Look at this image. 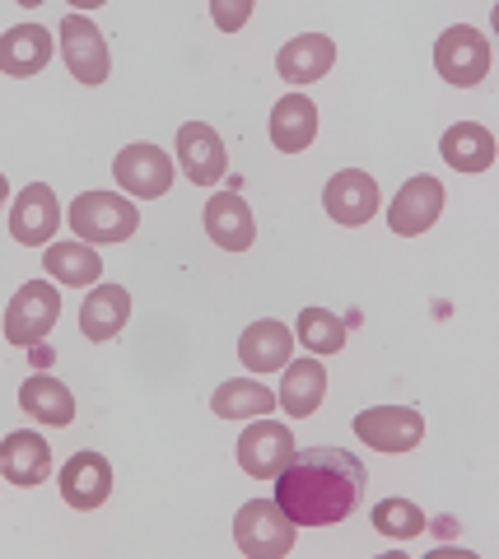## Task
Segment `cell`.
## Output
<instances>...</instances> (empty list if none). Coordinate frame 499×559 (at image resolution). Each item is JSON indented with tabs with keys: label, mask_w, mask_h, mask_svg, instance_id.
Here are the masks:
<instances>
[{
	"label": "cell",
	"mask_w": 499,
	"mask_h": 559,
	"mask_svg": "<svg viewBox=\"0 0 499 559\" xmlns=\"http://www.w3.org/2000/svg\"><path fill=\"white\" fill-rule=\"evenodd\" d=\"M369 471L346 448H304L275 476V503L295 527L346 522L365 499Z\"/></svg>",
	"instance_id": "1"
},
{
	"label": "cell",
	"mask_w": 499,
	"mask_h": 559,
	"mask_svg": "<svg viewBox=\"0 0 499 559\" xmlns=\"http://www.w3.org/2000/svg\"><path fill=\"white\" fill-rule=\"evenodd\" d=\"M71 238L80 242H127L135 229H141V210H135L127 197H112V191H84L71 205Z\"/></svg>",
	"instance_id": "2"
},
{
	"label": "cell",
	"mask_w": 499,
	"mask_h": 559,
	"mask_svg": "<svg viewBox=\"0 0 499 559\" xmlns=\"http://www.w3.org/2000/svg\"><path fill=\"white\" fill-rule=\"evenodd\" d=\"M490 66H495V57H490V43H486V33H480V28L453 24V28L439 33L435 70L453 84V90H476V84L490 75Z\"/></svg>",
	"instance_id": "3"
},
{
	"label": "cell",
	"mask_w": 499,
	"mask_h": 559,
	"mask_svg": "<svg viewBox=\"0 0 499 559\" xmlns=\"http://www.w3.org/2000/svg\"><path fill=\"white\" fill-rule=\"evenodd\" d=\"M234 540L248 559H281L295 550V522L281 513L275 499H252L234 518Z\"/></svg>",
	"instance_id": "4"
},
{
	"label": "cell",
	"mask_w": 499,
	"mask_h": 559,
	"mask_svg": "<svg viewBox=\"0 0 499 559\" xmlns=\"http://www.w3.org/2000/svg\"><path fill=\"white\" fill-rule=\"evenodd\" d=\"M61 318V299H57V285L51 280H28V285L14 289V299L5 308V341L10 345H43L47 331L57 326Z\"/></svg>",
	"instance_id": "5"
},
{
	"label": "cell",
	"mask_w": 499,
	"mask_h": 559,
	"mask_svg": "<svg viewBox=\"0 0 499 559\" xmlns=\"http://www.w3.org/2000/svg\"><path fill=\"white\" fill-rule=\"evenodd\" d=\"M61 61H66V70L80 80V84H103L108 80V66H112V57H108V43H103V33H98V24L94 20H84V14H66L61 20Z\"/></svg>",
	"instance_id": "6"
},
{
	"label": "cell",
	"mask_w": 499,
	"mask_h": 559,
	"mask_svg": "<svg viewBox=\"0 0 499 559\" xmlns=\"http://www.w3.org/2000/svg\"><path fill=\"white\" fill-rule=\"evenodd\" d=\"M289 457H295V433H289L281 419L257 415L252 429H243V439H238V466L257 480H275Z\"/></svg>",
	"instance_id": "7"
},
{
	"label": "cell",
	"mask_w": 499,
	"mask_h": 559,
	"mask_svg": "<svg viewBox=\"0 0 499 559\" xmlns=\"http://www.w3.org/2000/svg\"><path fill=\"white\" fill-rule=\"evenodd\" d=\"M355 433L373 452H411L425 439V419L416 406H373L355 415Z\"/></svg>",
	"instance_id": "8"
},
{
	"label": "cell",
	"mask_w": 499,
	"mask_h": 559,
	"mask_svg": "<svg viewBox=\"0 0 499 559\" xmlns=\"http://www.w3.org/2000/svg\"><path fill=\"white\" fill-rule=\"evenodd\" d=\"M112 173H117V182H122V191H131L135 201L164 197V191L174 187V178H178L174 159H168L159 145H145V140H141V145H127L122 154H117Z\"/></svg>",
	"instance_id": "9"
},
{
	"label": "cell",
	"mask_w": 499,
	"mask_h": 559,
	"mask_svg": "<svg viewBox=\"0 0 499 559\" xmlns=\"http://www.w3.org/2000/svg\"><path fill=\"white\" fill-rule=\"evenodd\" d=\"M178 164L187 173V182L197 187H215L229 168V154H225V140H219L215 127L205 121H182L178 127Z\"/></svg>",
	"instance_id": "10"
},
{
	"label": "cell",
	"mask_w": 499,
	"mask_h": 559,
	"mask_svg": "<svg viewBox=\"0 0 499 559\" xmlns=\"http://www.w3.org/2000/svg\"><path fill=\"white\" fill-rule=\"evenodd\" d=\"M61 229V205H57V191L47 182H28L20 197L10 205V234L14 242L24 248H38V242H51Z\"/></svg>",
	"instance_id": "11"
},
{
	"label": "cell",
	"mask_w": 499,
	"mask_h": 559,
	"mask_svg": "<svg viewBox=\"0 0 499 559\" xmlns=\"http://www.w3.org/2000/svg\"><path fill=\"white\" fill-rule=\"evenodd\" d=\"M439 215H443V182L429 178V173L411 178L397 191V201L388 205V224H392V234H402V238H416L425 229H435Z\"/></svg>",
	"instance_id": "12"
},
{
	"label": "cell",
	"mask_w": 499,
	"mask_h": 559,
	"mask_svg": "<svg viewBox=\"0 0 499 559\" xmlns=\"http://www.w3.org/2000/svg\"><path fill=\"white\" fill-rule=\"evenodd\" d=\"M322 205H326V215H332L336 224L359 229V224H369L373 210H378V182L369 178L365 168H341L336 178L322 187Z\"/></svg>",
	"instance_id": "13"
},
{
	"label": "cell",
	"mask_w": 499,
	"mask_h": 559,
	"mask_svg": "<svg viewBox=\"0 0 499 559\" xmlns=\"http://www.w3.org/2000/svg\"><path fill=\"white\" fill-rule=\"evenodd\" d=\"M51 476V448L38 429H14L0 439V480L33 489Z\"/></svg>",
	"instance_id": "14"
},
{
	"label": "cell",
	"mask_w": 499,
	"mask_h": 559,
	"mask_svg": "<svg viewBox=\"0 0 499 559\" xmlns=\"http://www.w3.org/2000/svg\"><path fill=\"white\" fill-rule=\"evenodd\" d=\"M112 495V462L103 452H75L71 462L61 466V499L71 509H98Z\"/></svg>",
	"instance_id": "15"
},
{
	"label": "cell",
	"mask_w": 499,
	"mask_h": 559,
	"mask_svg": "<svg viewBox=\"0 0 499 559\" xmlns=\"http://www.w3.org/2000/svg\"><path fill=\"white\" fill-rule=\"evenodd\" d=\"M289 355H295V331H289L285 322L262 318V322L243 326V336H238V359H243V369L257 373V378L285 369Z\"/></svg>",
	"instance_id": "16"
},
{
	"label": "cell",
	"mask_w": 499,
	"mask_h": 559,
	"mask_svg": "<svg viewBox=\"0 0 499 559\" xmlns=\"http://www.w3.org/2000/svg\"><path fill=\"white\" fill-rule=\"evenodd\" d=\"M336 66V43L326 38V33H299V38H289L281 47V57H275V70H281V80L289 84H313L322 80L326 70Z\"/></svg>",
	"instance_id": "17"
},
{
	"label": "cell",
	"mask_w": 499,
	"mask_h": 559,
	"mask_svg": "<svg viewBox=\"0 0 499 559\" xmlns=\"http://www.w3.org/2000/svg\"><path fill=\"white\" fill-rule=\"evenodd\" d=\"M205 234L211 242H219L225 252H243L252 248L257 238V219L243 197H234V191H219V197L205 201Z\"/></svg>",
	"instance_id": "18"
},
{
	"label": "cell",
	"mask_w": 499,
	"mask_h": 559,
	"mask_svg": "<svg viewBox=\"0 0 499 559\" xmlns=\"http://www.w3.org/2000/svg\"><path fill=\"white\" fill-rule=\"evenodd\" d=\"M51 61V33L43 24H14L10 33H0V70L14 80H28Z\"/></svg>",
	"instance_id": "19"
},
{
	"label": "cell",
	"mask_w": 499,
	"mask_h": 559,
	"mask_svg": "<svg viewBox=\"0 0 499 559\" xmlns=\"http://www.w3.org/2000/svg\"><path fill=\"white\" fill-rule=\"evenodd\" d=\"M318 135V108L308 94H285L281 103L271 108V145L281 154H299L313 145Z\"/></svg>",
	"instance_id": "20"
},
{
	"label": "cell",
	"mask_w": 499,
	"mask_h": 559,
	"mask_svg": "<svg viewBox=\"0 0 499 559\" xmlns=\"http://www.w3.org/2000/svg\"><path fill=\"white\" fill-rule=\"evenodd\" d=\"M131 318V294L122 285H98L90 299L80 304V331L90 341H117Z\"/></svg>",
	"instance_id": "21"
},
{
	"label": "cell",
	"mask_w": 499,
	"mask_h": 559,
	"mask_svg": "<svg viewBox=\"0 0 499 559\" xmlns=\"http://www.w3.org/2000/svg\"><path fill=\"white\" fill-rule=\"evenodd\" d=\"M439 154L458 173H490L495 168V131H486L480 121H458L443 131Z\"/></svg>",
	"instance_id": "22"
},
{
	"label": "cell",
	"mask_w": 499,
	"mask_h": 559,
	"mask_svg": "<svg viewBox=\"0 0 499 559\" xmlns=\"http://www.w3.org/2000/svg\"><path fill=\"white\" fill-rule=\"evenodd\" d=\"M326 396V369L322 359H299V364H285V382L275 392V406L295 419H308Z\"/></svg>",
	"instance_id": "23"
},
{
	"label": "cell",
	"mask_w": 499,
	"mask_h": 559,
	"mask_svg": "<svg viewBox=\"0 0 499 559\" xmlns=\"http://www.w3.org/2000/svg\"><path fill=\"white\" fill-rule=\"evenodd\" d=\"M20 406L28 419H38V425H51V429H61V425H71L75 419V396L61 388L57 378H47V373H33L24 388H20Z\"/></svg>",
	"instance_id": "24"
},
{
	"label": "cell",
	"mask_w": 499,
	"mask_h": 559,
	"mask_svg": "<svg viewBox=\"0 0 499 559\" xmlns=\"http://www.w3.org/2000/svg\"><path fill=\"white\" fill-rule=\"evenodd\" d=\"M211 411L219 419H257V415L275 411V392L266 388L262 378H229V382H219L215 388Z\"/></svg>",
	"instance_id": "25"
},
{
	"label": "cell",
	"mask_w": 499,
	"mask_h": 559,
	"mask_svg": "<svg viewBox=\"0 0 499 559\" xmlns=\"http://www.w3.org/2000/svg\"><path fill=\"white\" fill-rule=\"evenodd\" d=\"M43 271L51 280H61V285H94V280L103 275V261L98 252L90 248V242H51V248L43 252Z\"/></svg>",
	"instance_id": "26"
},
{
	"label": "cell",
	"mask_w": 499,
	"mask_h": 559,
	"mask_svg": "<svg viewBox=\"0 0 499 559\" xmlns=\"http://www.w3.org/2000/svg\"><path fill=\"white\" fill-rule=\"evenodd\" d=\"M295 331H299V345L308 355H341V345H346V326L326 308H304Z\"/></svg>",
	"instance_id": "27"
},
{
	"label": "cell",
	"mask_w": 499,
	"mask_h": 559,
	"mask_svg": "<svg viewBox=\"0 0 499 559\" xmlns=\"http://www.w3.org/2000/svg\"><path fill=\"white\" fill-rule=\"evenodd\" d=\"M373 532H383L388 540H416L425 532V513L411 499H383L373 503Z\"/></svg>",
	"instance_id": "28"
},
{
	"label": "cell",
	"mask_w": 499,
	"mask_h": 559,
	"mask_svg": "<svg viewBox=\"0 0 499 559\" xmlns=\"http://www.w3.org/2000/svg\"><path fill=\"white\" fill-rule=\"evenodd\" d=\"M211 14H215V24H219V28L234 33V28H243V20L252 14V0H238V5H225V0H215Z\"/></svg>",
	"instance_id": "29"
},
{
	"label": "cell",
	"mask_w": 499,
	"mask_h": 559,
	"mask_svg": "<svg viewBox=\"0 0 499 559\" xmlns=\"http://www.w3.org/2000/svg\"><path fill=\"white\" fill-rule=\"evenodd\" d=\"M28 359H33V364H51V349H47V345H33Z\"/></svg>",
	"instance_id": "30"
},
{
	"label": "cell",
	"mask_w": 499,
	"mask_h": 559,
	"mask_svg": "<svg viewBox=\"0 0 499 559\" xmlns=\"http://www.w3.org/2000/svg\"><path fill=\"white\" fill-rule=\"evenodd\" d=\"M10 201V182H5V173H0V205Z\"/></svg>",
	"instance_id": "31"
}]
</instances>
